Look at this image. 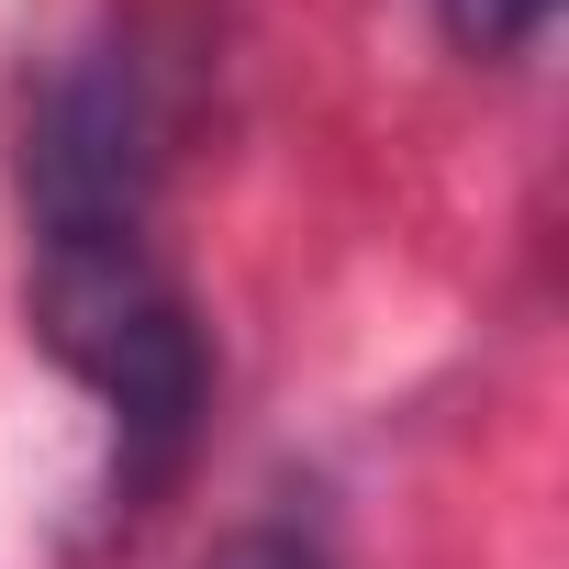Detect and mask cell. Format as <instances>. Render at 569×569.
<instances>
[{
  "label": "cell",
  "instance_id": "cell-4",
  "mask_svg": "<svg viewBox=\"0 0 569 569\" xmlns=\"http://www.w3.org/2000/svg\"><path fill=\"white\" fill-rule=\"evenodd\" d=\"M212 569H325L291 525H257V536H234V547H212Z\"/></svg>",
  "mask_w": 569,
  "mask_h": 569
},
{
  "label": "cell",
  "instance_id": "cell-2",
  "mask_svg": "<svg viewBox=\"0 0 569 569\" xmlns=\"http://www.w3.org/2000/svg\"><path fill=\"white\" fill-rule=\"evenodd\" d=\"M23 212H34V246L157 234V101L123 46H90L46 79L23 123Z\"/></svg>",
  "mask_w": 569,
  "mask_h": 569
},
{
  "label": "cell",
  "instance_id": "cell-1",
  "mask_svg": "<svg viewBox=\"0 0 569 569\" xmlns=\"http://www.w3.org/2000/svg\"><path fill=\"white\" fill-rule=\"evenodd\" d=\"M34 336L112 413L123 502H146L190 458V436L212 413V347H201V313H190L179 279H168L157 234H68V246H34Z\"/></svg>",
  "mask_w": 569,
  "mask_h": 569
},
{
  "label": "cell",
  "instance_id": "cell-3",
  "mask_svg": "<svg viewBox=\"0 0 569 569\" xmlns=\"http://www.w3.org/2000/svg\"><path fill=\"white\" fill-rule=\"evenodd\" d=\"M436 23H447L469 57H525V46L558 23V0H436Z\"/></svg>",
  "mask_w": 569,
  "mask_h": 569
}]
</instances>
